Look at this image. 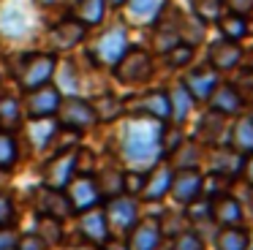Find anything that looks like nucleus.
<instances>
[{"label":"nucleus","instance_id":"1","mask_svg":"<svg viewBox=\"0 0 253 250\" xmlns=\"http://www.w3.org/2000/svg\"><path fill=\"white\" fill-rule=\"evenodd\" d=\"M161 133H164V123L150 117H128L126 125L120 128V139H117V150L128 168H142L147 171L158 161H164V150H161Z\"/></svg>","mask_w":253,"mask_h":250},{"label":"nucleus","instance_id":"2","mask_svg":"<svg viewBox=\"0 0 253 250\" xmlns=\"http://www.w3.org/2000/svg\"><path fill=\"white\" fill-rule=\"evenodd\" d=\"M101 209H104L109 234L112 237H123V239H126V234L131 231L133 223L139 220V215H142V204H139V199L136 196H128V193L104 199L101 201Z\"/></svg>","mask_w":253,"mask_h":250},{"label":"nucleus","instance_id":"3","mask_svg":"<svg viewBox=\"0 0 253 250\" xmlns=\"http://www.w3.org/2000/svg\"><path fill=\"white\" fill-rule=\"evenodd\" d=\"M55 71H57V57L52 52H30L14 63V76H17L22 90L46 84L55 76Z\"/></svg>","mask_w":253,"mask_h":250},{"label":"nucleus","instance_id":"4","mask_svg":"<svg viewBox=\"0 0 253 250\" xmlns=\"http://www.w3.org/2000/svg\"><path fill=\"white\" fill-rule=\"evenodd\" d=\"M128 46H131V43H128V30L123 25H115V27H109V30H104L98 38H93L87 54H90V60H93V65H98V68H112V65L128 52Z\"/></svg>","mask_w":253,"mask_h":250},{"label":"nucleus","instance_id":"5","mask_svg":"<svg viewBox=\"0 0 253 250\" xmlns=\"http://www.w3.org/2000/svg\"><path fill=\"white\" fill-rule=\"evenodd\" d=\"M112 74L120 84H128V87H136V84H144V82L153 79L155 74V63L144 49H133L128 46V52L112 65Z\"/></svg>","mask_w":253,"mask_h":250},{"label":"nucleus","instance_id":"6","mask_svg":"<svg viewBox=\"0 0 253 250\" xmlns=\"http://www.w3.org/2000/svg\"><path fill=\"white\" fill-rule=\"evenodd\" d=\"M55 123L60 125V128L71 130V133H84V130L98 125L90 101L77 98V95L60 98V106H57V112H55Z\"/></svg>","mask_w":253,"mask_h":250},{"label":"nucleus","instance_id":"7","mask_svg":"<svg viewBox=\"0 0 253 250\" xmlns=\"http://www.w3.org/2000/svg\"><path fill=\"white\" fill-rule=\"evenodd\" d=\"M60 98H63V92L52 82H46V84H39L33 90H25L22 112L30 123H36V120H52L57 106H60Z\"/></svg>","mask_w":253,"mask_h":250},{"label":"nucleus","instance_id":"8","mask_svg":"<svg viewBox=\"0 0 253 250\" xmlns=\"http://www.w3.org/2000/svg\"><path fill=\"white\" fill-rule=\"evenodd\" d=\"M123 109H126L128 117H150V120L169 123V95H166V90L139 92L136 98L123 101Z\"/></svg>","mask_w":253,"mask_h":250},{"label":"nucleus","instance_id":"9","mask_svg":"<svg viewBox=\"0 0 253 250\" xmlns=\"http://www.w3.org/2000/svg\"><path fill=\"white\" fill-rule=\"evenodd\" d=\"M74 174H77V147H74V150H66V152H55V155L41 166V185L66 190V185L71 182Z\"/></svg>","mask_w":253,"mask_h":250},{"label":"nucleus","instance_id":"10","mask_svg":"<svg viewBox=\"0 0 253 250\" xmlns=\"http://www.w3.org/2000/svg\"><path fill=\"white\" fill-rule=\"evenodd\" d=\"M74 217H77V234L82 237V242L87 245V248H95V250H98L101 245H104L106 239L112 237L101 204H98V207H90V209L77 212Z\"/></svg>","mask_w":253,"mask_h":250},{"label":"nucleus","instance_id":"11","mask_svg":"<svg viewBox=\"0 0 253 250\" xmlns=\"http://www.w3.org/2000/svg\"><path fill=\"white\" fill-rule=\"evenodd\" d=\"M33 204H36V212L39 215H49V217H57V220H74V207L68 201L66 190H57V188H46V185H39L33 190Z\"/></svg>","mask_w":253,"mask_h":250},{"label":"nucleus","instance_id":"12","mask_svg":"<svg viewBox=\"0 0 253 250\" xmlns=\"http://www.w3.org/2000/svg\"><path fill=\"white\" fill-rule=\"evenodd\" d=\"M202 179H204L202 166H196V168H174V174H171V185H169V196L177 201V207H188L191 201H196L199 196H202Z\"/></svg>","mask_w":253,"mask_h":250},{"label":"nucleus","instance_id":"13","mask_svg":"<svg viewBox=\"0 0 253 250\" xmlns=\"http://www.w3.org/2000/svg\"><path fill=\"white\" fill-rule=\"evenodd\" d=\"M126 242L131 250H158L161 242H164L158 215H139L133 228L126 234Z\"/></svg>","mask_w":253,"mask_h":250},{"label":"nucleus","instance_id":"14","mask_svg":"<svg viewBox=\"0 0 253 250\" xmlns=\"http://www.w3.org/2000/svg\"><path fill=\"white\" fill-rule=\"evenodd\" d=\"M66 196L71 201L74 212H82V209H90V207H98L104 201L98 185H95L93 174H74L71 182L66 185Z\"/></svg>","mask_w":253,"mask_h":250},{"label":"nucleus","instance_id":"15","mask_svg":"<svg viewBox=\"0 0 253 250\" xmlns=\"http://www.w3.org/2000/svg\"><path fill=\"white\" fill-rule=\"evenodd\" d=\"M210 220H212L218 228H223V226H242L245 212H242L240 199L231 196V190L212 196V199H210Z\"/></svg>","mask_w":253,"mask_h":250},{"label":"nucleus","instance_id":"16","mask_svg":"<svg viewBox=\"0 0 253 250\" xmlns=\"http://www.w3.org/2000/svg\"><path fill=\"white\" fill-rule=\"evenodd\" d=\"M204 103L210 106V112H218L223 117H237L245 109V98L237 90V84H226V82H218Z\"/></svg>","mask_w":253,"mask_h":250},{"label":"nucleus","instance_id":"17","mask_svg":"<svg viewBox=\"0 0 253 250\" xmlns=\"http://www.w3.org/2000/svg\"><path fill=\"white\" fill-rule=\"evenodd\" d=\"M171 174H174V168H171L166 161H158L155 166H150L139 199L147 201V204H155V201L166 199V196H169V185H171Z\"/></svg>","mask_w":253,"mask_h":250},{"label":"nucleus","instance_id":"18","mask_svg":"<svg viewBox=\"0 0 253 250\" xmlns=\"http://www.w3.org/2000/svg\"><path fill=\"white\" fill-rule=\"evenodd\" d=\"M84 38H87V27H84L82 22H77L74 16H68V19L57 22V25L52 27L46 41H49V46L55 49V52H66V49L79 46Z\"/></svg>","mask_w":253,"mask_h":250},{"label":"nucleus","instance_id":"19","mask_svg":"<svg viewBox=\"0 0 253 250\" xmlns=\"http://www.w3.org/2000/svg\"><path fill=\"white\" fill-rule=\"evenodd\" d=\"M218 71L212 68V65H204V68H193L185 74V79H182V87L188 90V95L193 98V103H204L210 98V92L215 90V84H218Z\"/></svg>","mask_w":253,"mask_h":250},{"label":"nucleus","instance_id":"20","mask_svg":"<svg viewBox=\"0 0 253 250\" xmlns=\"http://www.w3.org/2000/svg\"><path fill=\"white\" fill-rule=\"evenodd\" d=\"M207 63L212 65L218 74H226V71L237 68L242 63V46L237 41H229V38H220V41L210 43L207 52Z\"/></svg>","mask_w":253,"mask_h":250},{"label":"nucleus","instance_id":"21","mask_svg":"<svg viewBox=\"0 0 253 250\" xmlns=\"http://www.w3.org/2000/svg\"><path fill=\"white\" fill-rule=\"evenodd\" d=\"M171 168H196L204 161V147L196 139H182L169 155L164 158Z\"/></svg>","mask_w":253,"mask_h":250},{"label":"nucleus","instance_id":"22","mask_svg":"<svg viewBox=\"0 0 253 250\" xmlns=\"http://www.w3.org/2000/svg\"><path fill=\"white\" fill-rule=\"evenodd\" d=\"M226 147L229 150H234L237 155H245V152L253 150V120L242 117V114H237V120L231 123L229 128V139H226Z\"/></svg>","mask_w":253,"mask_h":250},{"label":"nucleus","instance_id":"23","mask_svg":"<svg viewBox=\"0 0 253 250\" xmlns=\"http://www.w3.org/2000/svg\"><path fill=\"white\" fill-rule=\"evenodd\" d=\"M90 106H93L95 123H117L120 117H126L123 98L115 92H101V95L90 98Z\"/></svg>","mask_w":253,"mask_h":250},{"label":"nucleus","instance_id":"24","mask_svg":"<svg viewBox=\"0 0 253 250\" xmlns=\"http://www.w3.org/2000/svg\"><path fill=\"white\" fill-rule=\"evenodd\" d=\"M123 8L128 11V19L136 25H153L158 14L166 8V0H126Z\"/></svg>","mask_w":253,"mask_h":250},{"label":"nucleus","instance_id":"25","mask_svg":"<svg viewBox=\"0 0 253 250\" xmlns=\"http://www.w3.org/2000/svg\"><path fill=\"white\" fill-rule=\"evenodd\" d=\"M25 123V112H22V101L14 95H0V130L8 133H19Z\"/></svg>","mask_w":253,"mask_h":250},{"label":"nucleus","instance_id":"26","mask_svg":"<svg viewBox=\"0 0 253 250\" xmlns=\"http://www.w3.org/2000/svg\"><path fill=\"white\" fill-rule=\"evenodd\" d=\"M251 231L245 226H223L215 234V250H251Z\"/></svg>","mask_w":253,"mask_h":250},{"label":"nucleus","instance_id":"27","mask_svg":"<svg viewBox=\"0 0 253 250\" xmlns=\"http://www.w3.org/2000/svg\"><path fill=\"white\" fill-rule=\"evenodd\" d=\"M166 95H169V123L174 125H182L188 120V114H191V106H193V98L188 95V90L182 84L171 87V90H166Z\"/></svg>","mask_w":253,"mask_h":250},{"label":"nucleus","instance_id":"28","mask_svg":"<svg viewBox=\"0 0 253 250\" xmlns=\"http://www.w3.org/2000/svg\"><path fill=\"white\" fill-rule=\"evenodd\" d=\"M223 125H226V117L218 112H207L199 123V133H196V141L199 144H218L223 139Z\"/></svg>","mask_w":253,"mask_h":250},{"label":"nucleus","instance_id":"29","mask_svg":"<svg viewBox=\"0 0 253 250\" xmlns=\"http://www.w3.org/2000/svg\"><path fill=\"white\" fill-rule=\"evenodd\" d=\"M104 11H106L104 0H77L71 16L77 22H82L84 27H93V25H98V22L104 19Z\"/></svg>","mask_w":253,"mask_h":250},{"label":"nucleus","instance_id":"30","mask_svg":"<svg viewBox=\"0 0 253 250\" xmlns=\"http://www.w3.org/2000/svg\"><path fill=\"white\" fill-rule=\"evenodd\" d=\"M93 179H95V185H98L104 199H112V196L123 193V171L120 168L106 166V168H101V171H93Z\"/></svg>","mask_w":253,"mask_h":250},{"label":"nucleus","instance_id":"31","mask_svg":"<svg viewBox=\"0 0 253 250\" xmlns=\"http://www.w3.org/2000/svg\"><path fill=\"white\" fill-rule=\"evenodd\" d=\"M36 234H39L41 239H44L49 248H60L63 245V220H57V217H49V215H39L36 217Z\"/></svg>","mask_w":253,"mask_h":250},{"label":"nucleus","instance_id":"32","mask_svg":"<svg viewBox=\"0 0 253 250\" xmlns=\"http://www.w3.org/2000/svg\"><path fill=\"white\" fill-rule=\"evenodd\" d=\"M240 158L234 150H220V147H215L212 152H210V168L207 171H220V174H231V177H237V171H240Z\"/></svg>","mask_w":253,"mask_h":250},{"label":"nucleus","instance_id":"33","mask_svg":"<svg viewBox=\"0 0 253 250\" xmlns=\"http://www.w3.org/2000/svg\"><path fill=\"white\" fill-rule=\"evenodd\" d=\"M19 163V141L14 133L0 130V174L14 171V166Z\"/></svg>","mask_w":253,"mask_h":250},{"label":"nucleus","instance_id":"34","mask_svg":"<svg viewBox=\"0 0 253 250\" xmlns=\"http://www.w3.org/2000/svg\"><path fill=\"white\" fill-rule=\"evenodd\" d=\"M218 27L223 33V38H229V41H242L248 36V19L240 14H231V11L218 14Z\"/></svg>","mask_w":253,"mask_h":250},{"label":"nucleus","instance_id":"35","mask_svg":"<svg viewBox=\"0 0 253 250\" xmlns=\"http://www.w3.org/2000/svg\"><path fill=\"white\" fill-rule=\"evenodd\" d=\"M171 250H207L202 234L193 231V228H182L180 234L171 237Z\"/></svg>","mask_w":253,"mask_h":250},{"label":"nucleus","instance_id":"36","mask_svg":"<svg viewBox=\"0 0 253 250\" xmlns=\"http://www.w3.org/2000/svg\"><path fill=\"white\" fill-rule=\"evenodd\" d=\"M191 60H193V46L185 41H180L171 49H166V65H169V68H185Z\"/></svg>","mask_w":253,"mask_h":250},{"label":"nucleus","instance_id":"37","mask_svg":"<svg viewBox=\"0 0 253 250\" xmlns=\"http://www.w3.org/2000/svg\"><path fill=\"white\" fill-rule=\"evenodd\" d=\"M144 179H147V171H142V168H126L123 171V193L139 199V193L144 188Z\"/></svg>","mask_w":253,"mask_h":250},{"label":"nucleus","instance_id":"38","mask_svg":"<svg viewBox=\"0 0 253 250\" xmlns=\"http://www.w3.org/2000/svg\"><path fill=\"white\" fill-rule=\"evenodd\" d=\"M14 223H17V204L11 193L0 190V228H11Z\"/></svg>","mask_w":253,"mask_h":250},{"label":"nucleus","instance_id":"39","mask_svg":"<svg viewBox=\"0 0 253 250\" xmlns=\"http://www.w3.org/2000/svg\"><path fill=\"white\" fill-rule=\"evenodd\" d=\"M14 250H52V248L33 231V234H25V237H17V248Z\"/></svg>","mask_w":253,"mask_h":250},{"label":"nucleus","instance_id":"40","mask_svg":"<svg viewBox=\"0 0 253 250\" xmlns=\"http://www.w3.org/2000/svg\"><path fill=\"white\" fill-rule=\"evenodd\" d=\"M95 155H90L87 147H77V174H93Z\"/></svg>","mask_w":253,"mask_h":250},{"label":"nucleus","instance_id":"41","mask_svg":"<svg viewBox=\"0 0 253 250\" xmlns=\"http://www.w3.org/2000/svg\"><path fill=\"white\" fill-rule=\"evenodd\" d=\"M237 177H240L242 182L253 190V150L245 152V155L240 158V171H237Z\"/></svg>","mask_w":253,"mask_h":250},{"label":"nucleus","instance_id":"42","mask_svg":"<svg viewBox=\"0 0 253 250\" xmlns=\"http://www.w3.org/2000/svg\"><path fill=\"white\" fill-rule=\"evenodd\" d=\"M220 5H226V11L240 16H248L253 11V0H220Z\"/></svg>","mask_w":253,"mask_h":250},{"label":"nucleus","instance_id":"43","mask_svg":"<svg viewBox=\"0 0 253 250\" xmlns=\"http://www.w3.org/2000/svg\"><path fill=\"white\" fill-rule=\"evenodd\" d=\"M17 237L19 234L14 231V226L11 228H0V250H14L17 248Z\"/></svg>","mask_w":253,"mask_h":250},{"label":"nucleus","instance_id":"44","mask_svg":"<svg viewBox=\"0 0 253 250\" xmlns=\"http://www.w3.org/2000/svg\"><path fill=\"white\" fill-rule=\"evenodd\" d=\"M98 250H131V248H128V242H126L123 237H109Z\"/></svg>","mask_w":253,"mask_h":250},{"label":"nucleus","instance_id":"45","mask_svg":"<svg viewBox=\"0 0 253 250\" xmlns=\"http://www.w3.org/2000/svg\"><path fill=\"white\" fill-rule=\"evenodd\" d=\"M104 5H106V8H123L126 0H104Z\"/></svg>","mask_w":253,"mask_h":250},{"label":"nucleus","instance_id":"46","mask_svg":"<svg viewBox=\"0 0 253 250\" xmlns=\"http://www.w3.org/2000/svg\"><path fill=\"white\" fill-rule=\"evenodd\" d=\"M39 5H49V3H55V0H36Z\"/></svg>","mask_w":253,"mask_h":250},{"label":"nucleus","instance_id":"47","mask_svg":"<svg viewBox=\"0 0 253 250\" xmlns=\"http://www.w3.org/2000/svg\"><path fill=\"white\" fill-rule=\"evenodd\" d=\"M248 117H251V120H253V112H251V114H248Z\"/></svg>","mask_w":253,"mask_h":250}]
</instances>
